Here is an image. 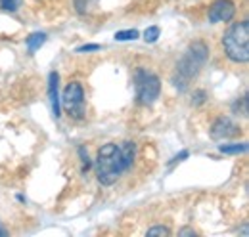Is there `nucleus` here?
I'll return each instance as SVG.
<instances>
[{"instance_id":"f257e3e1","label":"nucleus","mask_w":249,"mask_h":237,"mask_svg":"<svg viewBox=\"0 0 249 237\" xmlns=\"http://www.w3.org/2000/svg\"><path fill=\"white\" fill-rule=\"evenodd\" d=\"M136 146L132 142L123 144H106L96 157V176L102 186L115 184L124 170L132 167Z\"/></svg>"},{"instance_id":"f03ea898","label":"nucleus","mask_w":249,"mask_h":237,"mask_svg":"<svg viewBox=\"0 0 249 237\" xmlns=\"http://www.w3.org/2000/svg\"><path fill=\"white\" fill-rule=\"evenodd\" d=\"M222 46L232 61L244 63L249 59V25L248 21L234 23L222 36Z\"/></svg>"},{"instance_id":"7ed1b4c3","label":"nucleus","mask_w":249,"mask_h":237,"mask_svg":"<svg viewBox=\"0 0 249 237\" xmlns=\"http://www.w3.org/2000/svg\"><path fill=\"white\" fill-rule=\"evenodd\" d=\"M205 59H207V48H205V44L196 42V44L186 52V56L180 61V65L177 67V73H178L177 86L184 88L188 83L197 75V71H199V67L205 63Z\"/></svg>"},{"instance_id":"20e7f679","label":"nucleus","mask_w":249,"mask_h":237,"mask_svg":"<svg viewBox=\"0 0 249 237\" xmlns=\"http://www.w3.org/2000/svg\"><path fill=\"white\" fill-rule=\"evenodd\" d=\"M134 81H136V98L142 105H152L157 100L159 92H161V83L156 75L144 71V69H138L136 75H134Z\"/></svg>"},{"instance_id":"39448f33","label":"nucleus","mask_w":249,"mask_h":237,"mask_svg":"<svg viewBox=\"0 0 249 237\" xmlns=\"http://www.w3.org/2000/svg\"><path fill=\"white\" fill-rule=\"evenodd\" d=\"M63 111L73 118H83L85 115V92L79 83H69L67 88L63 90L62 98Z\"/></svg>"},{"instance_id":"423d86ee","label":"nucleus","mask_w":249,"mask_h":237,"mask_svg":"<svg viewBox=\"0 0 249 237\" xmlns=\"http://www.w3.org/2000/svg\"><path fill=\"white\" fill-rule=\"evenodd\" d=\"M236 14V6L230 0H215L209 8V21L218 23V21H230Z\"/></svg>"},{"instance_id":"0eeeda50","label":"nucleus","mask_w":249,"mask_h":237,"mask_svg":"<svg viewBox=\"0 0 249 237\" xmlns=\"http://www.w3.org/2000/svg\"><path fill=\"white\" fill-rule=\"evenodd\" d=\"M238 132H240V128L230 118H218L211 126V138L213 140H228V138L236 136Z\"/></svg>"},{"instance_id":"6e6552de","label":"nucleus","mask_w":249,"mask_h":237,"mask_svg":"<svg viewBox=\"0 0 249 237\" xmlns=\"http://www.w3.org/2000/svg\"><path fill=\"white\" fill-rule=\"evenodd\" d=\"M58 73H50L48 77V96H50V103H52V111H54V117H60V98H58Z\"/></svg>"},{"instance_id":"1a4fd4ad","label":"nucleus","mask_w":249,"mask_h":237,"mask_svg":"<svg viewBox=\"0 0 249 237\" xmlns=\"http://www.w3.org/2000/svg\"><path fill=\"white\" fill-rule=\"evenodd\" d=\"M44 42H46V34L44 33H33V34H29V38H27V50H29V54H35Z\"/></svg>"},{"instance_id":"9d476101","label":"nucleus","mask_w":249,"mask_h":237,"mask_svg":"<svg viewBox=\"0 0 249 237\" xmlns=\"http://www.w3.org/2000/svg\"><path fill=\"white\" fill-rule=\"evenodd\" d=\"M248 149L246 144H232V146H220L222 153H228V155H238V153H244Z\"/></svg>"},{"instance_id":"9b49d317","label":"nucleus","mask_w":249,"mask_h":237,"mask_svg":"<svg viewBox=\"0 0 249 237\" xmlns=\"http://www.w3.org/2000/svg\"><path fill=\"white\" fill-rule=\"evenodd\" d=\"M115 38L117 40H134V38H138V31L136 29L119 31V33H115Z\"/></svg>"},{"instance_id":"f8f14e48","label":"nucleus","mask_w":249,"mask_h":237,"mask_svg":"<svg viewBox=\"0 0 249 237\" xmlns=\"http://www.w3.org/2000/svg\"><path fill=\"white\" fill-rule=\"evenodd\" d=\"M159 27H148L146 29V33H144V40L146 42H156L157 38H159Z\"/></svg>"},{"instance_id":"ddd939ff","label":"nucleus","mask_w":249,"mask_h":237,"mask_svg":"<svg viewBox=\"0 0 249 237\" xmlns=\"http://www.w3.org/2000/svg\"><path fill=\"white\" fill-rule=\"evenodd\" d=\"M94 4H96V0H75V6H77V10H79L81 14L89 12Z\"/></svg>"},{"instance_id":"4468645a","label":"nucleus","mask_w":249,"mask_h":237,"mask_svg":"<svg viewBox=\"0 0 249 237\" xmlns=\"http://www.w3.org/2000/svg\"><path fill=\"white\" fill-rule=\"evenodd\" d=\"M19 2L21 0H0V6L4 10H8V12H16L19 8Z\"/></svg>"},{"instance_id":"2eb2a0df","label":"nucleus","mask_w":249,"mask_h":237,"mask_svg":"<svg viewBox=\"0 0 249 237\" xmlns=\"http://www.w3.org/2000/svg\"><path fill=\"white\" fill-rule=\"evenodd\" d=\"M148 236H171V230L165 226H156V228L148 230Z\"/></svg>"},{"instance_id":"dca6fc26","label":"nucleus","mask_w":249,"mask_h":237,"mask_svg":"<svg viewBox=\"0 0 249 237\" xmlns=\"http://www.w3.org/2000/svg\"><path fill=\"white\" fill-rule=\"evenodd\" d=\"M94 50H100V46L98 44H87V46L77 48V52H94Z\"/></svg>"},{"instance_id":"f3484780","label":"nucleus","mask_w":249,"mask_h":237,"mask_svg":"<svg viewBox=\"0 0 249 237\" xmlns=\"http://www.w3.org/2000/svg\"><path fill=\"white\" fill-rule=\"evenodd\" d=\"M203 98H205V92H197V94H196V103H201Z\"/></svg>"},{"instance_id":"a211bd4d","label":"nucleus","mask_w":249,"mask_h":237,"mask_svg":"<svg viewBox=\"0 0 249 237\" xmlns=\"http://www.w3.org/2000/svg\"><path fill=\"white\" fill-rule=\"evenodd\" d=\"M180 236H196V232H194V230H182V232H180Z\"/></svg>"},{"instance_id":"6ab92c4d","label":"nucleus","mask_w":249,"mask_h":237,"mask_svg":"<svg viewBox=\"0 0 249 237\" xmlns=\"http://www.w3.org/2000/svg\"><path fill=\"white\" fill-rule=\"evenodd\" d=\"M4 236H6V230H4L2 226H0V237H4Z\"/></svg>"}]
</instances>
